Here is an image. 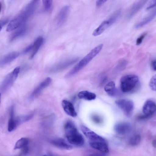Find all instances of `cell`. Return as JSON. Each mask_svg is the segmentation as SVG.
Returning <instances> with one entry per match:
<instances>
[{
  "mask_svg": "<svg viewBox=\"0 0 156 156\" xmlns=\"http://www.w3.org/2000/svg\"><path fill=\"white\" fill-rule=\"evenodd\" d=\"M64 128L65 136L69 143L78 147L83 145L84 139L73 122L67 121L65 123Z\"/></svg>",
  "mask_w": 156,
  "mask_h": 156,
  "instance_id": "1",
  "label": "cell"
},
{
  "mask_svg": "<svg viewBox=\"0 0 156 156\" xmlns=\"http://www.w3.org/2000/svg\"><path fill=\"white\" fill-rule=\"evenodd\" d=\"M103 44H100L94 48L78 62L65 76V78H69L74 76L87 64L101 51Z\"/></svg>",
  "mask_w": 156,
  "mask_h": 156,
  "instance_id": "2",
  "label": "cell"
},
{
  "mask_svg": "<svg viewBox=\"0 0 156 156\" xmlns=\"http://www.w3.org/2000/svg\"><path fill=\"white\" fill-rule=\"evenodd\" d=\"M138 76L134 74L124 76L120 79V87L121 91L125 93L131 92L139 86Z\"/></svg>",
  "mask_w": 156,
  "mask_h": 156,
  "instance_id": "3",
  "label": "cell"
},
{
  "mask_svg": "<svg viewBox=\"0 0 156 156\" xmlns=\"http://www.w3.org/2000/svg\"><path fill=\"white\" fill-rule=\"evenodd\" d=\"M20 69V67H16L5 77L0 86L1 94L6 91L11 87L17 78Z\"/></svg>",
  "mask_w": 156,
  "mask_h": 156,
  "instance_id": "4",
  "label": "cell"
},
{
  "mask_svg": "<svg viewBox=\"0 0 156 156\" xmlns=\"http://www.w3.org/2000/svg\"><path fill=\"white\" fill-rule=\"evenodd\" d=\"M120 12L116 11L108 19L103 21L93 31L92 35L97 36L101 34L109 27L112 25L119 17Z\"/></svg>",
  "mask_w": 156,
  "mask_h": 156,
  "instance_id": "5",
  "label": "cell"
},
{
  "mask_svg": "<svg viewBox=\"0 0 156 156\" xmlns=\"http://www.w3.org/2000/svg\"><path fill=\"white\" fill-rule=\"evenodd\" d=\"M143 114L137 117L138 119H144L151 117L156 112V104L153 101L148 100L144 103L142 108Z\"/></svg>",
  "mask_w": 156,
  "mask_h": 156,
  "instance_id": "6",
  "label": "cell"
},
{
  "mask_svg": "<svg viewBox=\"0 0 156 156\" xmlns=\"http://www.w3.org/2000/svg\"><path fill=\"white\" fill-rule=\"evenodd\" d=\"M115 103L129 117L131 116L134 109V103L132 101L127 99L117 100Z\"/></svg>",
  "mask_w": 156,
  "mask_h": 156,
  "instance_id": "7",
  "label": "cell"
},
{
  "mask_svg": "<svg viewBox=\"0 0 156 156\" xmlns=\"http://www.w3.org/2000/svg\"><path fill=\"white\" fill-rule=\"evenodd\" d=\"M81 130L84 135L89 141H105V139L102 137L96 134L87 126L82 125Z\"/></svg>",
  "mask_w": 156,
  "mask_h": 156,
  "instance_id": "8",
  "label": "cell"
},
{
  "mask_svg": "<svg viewBox=\"0 0 156 156\" xmlns=\"http://www.w3.org/2000/svg\"><path fill=\"white\" fill-rule=\"evenodd\" d=\"M114 128L117 133L124 135L131 132L132 129V126L131 124L127 122H120L115 124Z\"/></svg>",
  "mask_w": 156,
  "mask_h": 156,
  "instance_id": "9",
  "label": "cell"
},
{
  "mask_svg": "<svg viewBox=\"0 0 156 156\" xmlns=\"http://www.w3.org/2000/svg\"><path fill=\"white\" fill-rule=\"evenodd\" d=\"M25 21L24 18L19 14L10 22L7 27L6 31L9 32L14 30L23 24Z\"/></svg>",
  "mask_w": 156,
  "mask_h": 156,
  "instance_id": "10",
  "label": "cell"
},
{
  "mask_svg": "<svg viewBox=\"0 0 156 156\" xmlns=\"http://www.w3.org/2000/svg\"><path fill=\"white\" fill-rule=\"evenodd\" d=\"M49 142L58 148L67 150L71 149L72 146L64 139L62 138H55L49 140Z\"/></svg>",
  "mask_w": 156,
  "mask_h": 156,
  "instance_id": "11",
  "label": "cell"
},
{
  "mask_svg": "<svg viewBox=\"0 0 156 156\" xmlns=\"http://www.w3.org/2000/svg\"><path fill=\"white\" fill-rule=\"evenodd\" d=\"M89 144L93 148L103 153L109 152V148L105 141H89Z\"/></svg>",
  "mask_w": 156,
  "mask_h": 156,
  "instance_id": "12",
  "label": "cell"
},
{
  "mask_svg": "<svg viewBox=\"0 0 156 156\" xmlns=\"http://www.w3.org/2000/svg\"><path fill=\"white\" fill-rule=\"evenodd\" d=\"M29 140L28 138L23 137L19 140L16 143L14 149H22V154H27L29 151Z\"/></svg>",
  "mask_w": 156,
  "mask_h": 156,
  "instance_id": "13",
  "label": "cell"
},
{
  "mask_svg": "<svg viewBox=\"0 0 156 156\" xmlns=\"http://www.w3.org/2000/svg\"><path fill=\"white\" fill-rule=\"evenodd\" d=\"M148 0H138L132 6L128 12L127 17L129 19L133 17L145 4Z\"/></svg>",
  "mask_w": 156,
  "mask_h": 156,
  "instance_id": "14",
  "label": "cell"
},
{
  "mask_svg": "<svg viewBox=\"0 0 156 156\" xmlns=\"http://www.w3.org/2000/svg\"><path fill=\"white\" fill-rule=\"evenodd\" d=\"M51 81V79L50 77L46 78L35 89L31 95V98H34L37 97L44 89L49 85Z\"/></svg>",
  "mask_w": 156,
  "mask_h": 156,
  "instance_id": "15",
  "label": "cell"
},
{
  "mask_svg": "<svg viewBox=\"0 0 156 156\" xmlns=\"http://www.w3.org/2000/svg\"><path fill=\"white\" fill-rule=\"evenodd\" d=\"M62 105L64 111L67 115L72 117L76 116L77 114L73 105L71 102L63 100L62 101Z\"/></svg>",
  "mask_w": 156,
  "mask_h": 156,
  "instance_id": "16",
  "label": "cell"
},
{
  "mask_svg": "<svg viewBox=\"0 0 156 156\" xmlns=\"http://www.w3.org/2000/svg\"><path fill=\"white\" fill-rule=\"evenodd\" d=\"M19 55V53L16 51L12 52L5 55L0 60V66L9 64L17 58Z\"/></svg>",
  "mask_w": 156,
  "mask_h": 156,
  "instance_id": "17",
  "label": "cell"
},
{
  "mask_svg": "<svg viewBox=\"0 0 156 156\" xmlns=\"http://www.w3.org/2000/svg\"><path fill=\"white\" fill-rule=\"evenodd\" d=\"M69 11V7L66 5L63 7L59 12L57 18V24L61 25L65 21Z\"/></svg>",
  "mask_w": 156,
  "mask_h": 156,
  "instance_id": "18",
  "label": "cell"
},
{
  "mask_svg": "<svg viewBox=\"0 0 156 156\" xmlns=\"http://www.w3.org/2000/svg\"><path fill=\"white\" fill-rule=\"evenodd\" d=\"M77 60V59L76 58L62 62L52 67L50 69V71L56 72L63 70L74 63Z\"/></svg>",
  "mask_w": 156,
  "mask_h": 156,
  "instance_id": "19",
  "label": "cell"
},
{
  "mask_svg": "<svg viewBox=\"0 0 156 156\" xmlns=\"http://www.w3.org/2000/svg\"><path fill=\"white\" fill-rule=\"evenodd\" d=\"M16 119L14 117V108L11 107L9 112V119L8 124V130L9 132L12 131L17 126Z\"/></svg>",
  "mask_w": 156,
  "mask_h": 156,
  "instance_id": "20",
  "label": "cell"
},
{
  "mask_svg": "<svg viewBox=\"0 0 156 156\" xmlns=\"http://www.w3.org/2000/svg\"><path fill=\"white\" fill-rule=\"evenodd\" d=\"M156 16V8L150 14L145 18L136 26L137 28H140L147 24L151 21Z\"/></svg>",
  "mask_w": 156,
  "mask_h": 156,
  "instance_id": "21",
  "label": "cell"
},
{
  "mask_svg": "<svg viewBox=\"0 0 156 156\" xmlns=\"http://www.w3.org/2000/svg\"><path fill=\"white\" fill-rule=\"evenodd\" d=\"M26 30V26L23 24L18 28L11 35L9 41L12 42L17 37L23 35L25 33Z\"/></svg>",
  "mask_w": 156,
  "mask_h": 156,
  "instance_id": "22",
  "label": "cell"
},
{
  "mask_svg": "<svg viewBox=\"0 0 156 156\" xmlns=\"http://www.w3.org/2000/svg\"><path fill=\"white\" fill-rule=\"evenodd\" d=\"M44 41L43 38L39 36L34 41L33 44V51L30 57V59L33 58L38 51Z\"/></svg>",
  "mask_w": 156,
  "mask_h": 156,
  "instance_id": "23",
  "label": "cell"
},
{
  "mask_svg": "<svg viewBox=\"0 0 156 156\" xmlns=\"http://www.w3.org/2000/svg\"><path fill=\"white\" fill-rule=\"evenodd\" d=\"M78 98L88 101L95 99L96 98V94L92 92L87 90H83L80 92L78 94Z\"/></svg>",
  "mask_w": 156,
  "mask_h": 156,
  "instance_id": "24",
  "label": "cell"
},
{
  "mask_svg": "<svg viewBox=\"0 0 156 156\" xmlns=\"http://www.w3.org/2000/svg\"><path fill=\"white\" fill-rule=\"evenodd\" d=\"M104 90L109 95L111 96L114 95L116 90L114 82L112 81L108 83L105 85Z\"/></svg>",
  "mask_w": 156,
  "mask_h": 156,
  "instance_id": "25",
  "label": "cell"
},
{
  "mask_svg": "<svg viewBox=\"0 0 156 156\" xmlns=\"http://www.w3.org/2000/svg\"><path fill=\"white\" fill-rule=\"evenodd\" d=\"M141 137L139 134L133 136L130 139L129 143L132 146H136L139 145L141 142Z\"/></svg>",
  "mask_w": 156,
  "mask_h": 156,
  "instance_id": "26",
  "label": "cell"
},
{
  "mask_svg": "<svg viewBox=\"0 0 156 156\" xmlns=\"http://www.w3.org/2000/svg\"><path fill=\"white\" fill-rule=\"evenodd\" d=\"M34 114L31 113L24 115L20 116L16 119L17 126L24 122L28 121L33 116Z\"/></svg>",
  "mask_w": 156,
  "mask_h": 156,
  "instance_id": "27",
  "label": "cell"
},
{
  "mask_svg": "<svg viewBox=\"0 0 156 156\" xmlns=\"http://www.w3.org/2000/svg\"><path fill=\"white\" fill-rule=\"evenodd\" d=\"M149 86L151 90L156 91V74L154 75L150 80Z\"/></svg>",
  "mask_w": 156,
  "mask_h": 156,
  "instance_id": "28",
  "label": "cell"
},
{
  "mask_svg": "<svg viewBox=\"0 0 156 156\" xmlns=\"http://www.w3.org/2000/svg\"><path fill=\"white\" fill-rule=\"evenodd\" d=\"M53 0H42L43 5L45 10L49 9L51 7Z\"/></svg>",
  "mask_w": 156,
  "mask_h": 156,
  "instance_id": "29",
  "label": "cell"
},
{
  "mask_svg": "<svg viewBox=\"0 0 156 156\" xmlns=\"http://www.w3.org/2000/svg\"><path fill=\"white\" fill-rule=\"evenodd\" d=\"M127 64V62L126 60H122L121 61L117 66V69L120 70L125 69L126 66Z\"/></svg>",
  "mask_w": 156,
  "mask_h": 156,
  "instance_id": "30",
  "label": "cell"
},
{
  "mask_svg": "<svg viewBox=\"0 0 156 156\" xmlns=\"http://www.w3.org/2000/svg\"><path fill=\"white\" fill-rule=\"evenodd\" d=\"M147 34V32L144 33L137 38L136 41V45H139L141 43Z\"/></svg>",
  "mask_w": 156,
  "mask_h": 156,
  "instance_id": "31",
  "label": "cell"
},
{
  "mask_svg": "<svg viewBox=\"0 0 156 156\" xmlns=\"http://www.w3.org/2000/svg\"><path fill=\"white\" fill-rule=\"evenodd\" d=\"M9 20L8 18H5L2 20H1L0 21V31L1 30L2 27L8 23Z\"/></svg>",
  "mask_w": 156,
  "mask_h": 156,
  "instance_id": "32",
  "label": "cell"
},
{
  "mask_svg": "<svg viewBox=\"0 0 156 156\" xmlns=\"http://www.w3.org/2000/svg\"><path fill=\"white\" fill-rule=\"evenodd\" d=\"M33 48V44H32L30 45H29L27 47H26L23 51V54H26L31 50H32Z\"/></svg>",
  "mask_w": 156,
  "mask_h": 156,
  "instance_id": "33",
  "label": "cell"
},
{
  "mask_svg": "<svg viewBox=\"0 0 156 156\" xmlns=\"http://www.w3.org/2000/svg\"><path fill=\"white\" fill-rule=\"evenodd\" d=\"M156 6V0H152L149 5L147 8V9L149 10L153 8Z\"/></svg>",
  "mask_w": 156,
  "mask_h": 156,
  "instance_id": "34",
  "label": "cell"
},
{
  "mask_svg": "<svg viewBox=\"0 0 156 156\" xmlns=\"http://www.w3.org/2000/svg\"><path fill=\"white\" fill-rule=\"evenodd\" d=\"M93 120L96 123H99L101 122V119L98 116L96 115H93L92 117Z\"/></svg>",
  "mask_w": 156,
  "mask_h": 156,
  "instance_id": "35",
  "label": "cell"
},
{
  "mask_svg": "<svg viewBox=\"0 0 156 156\" xmlns=\"http://www.w3.org/2000/svg\"><path fill=\"white\" fill-rule=\"evenodd\" d=\"M108 0H97L96 5L97 6H100Z\"/></svg>",
  "mask_w": 156,
  "mask_h": 156,
  "instance_id": "36",
  "label": "cell"
},
{
  "mask_svg": "<svg viewBox=\"0 0 156 156\" xmlns=\"http://www.w3.org/2000/svg\"><path fill=\"white\" fill-rule=\"evenodd\" d=\"M151 66L152 69L156 71V60H153L151 63Z\"/></svg>",
  "mask_w": 156,
  "mask_h": 156,
  "instance_id": "37",
  "label": "cell"
},
{
  "mask_svg": "<svg viewBox=\"0 0 156 156\" xmlns=\"http://www.w3.org/2000/svg\"><path fill=\"white\" fill-rule=\"evenodd\" d=\"M152 145L154 147L156 148V135L154 137L152 140Z\"/></svg>",
  "mask_w": 156,
  "mask_h": 156,
  "instance_id": "38",
  "label": "cell"
}]
</instances>
